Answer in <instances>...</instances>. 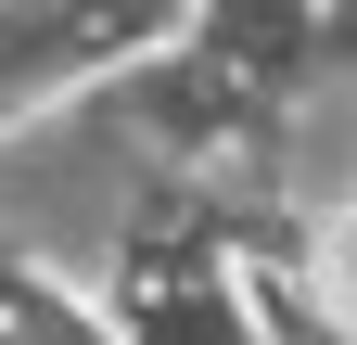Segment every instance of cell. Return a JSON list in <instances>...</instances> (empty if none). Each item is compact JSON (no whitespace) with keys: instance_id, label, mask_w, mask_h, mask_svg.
<instances>
[{"instance_id":"cell-4","label":"cell","mask_w":357,"mask_h":345,"mask_svg":"<svg viewBox=\"0 0 357 345\" xmlns=\"http://www.w3.org/2000/svg\"><path fill=\"white\" fill-rule=\"evenodd\" d=\"M0 345H115V320L77 281H52L38 256H0Z\"/></svg>"},{"instance_id":"cell-1","label":"cell","mask_w":357,"mask_h":345,"mask_svg":"<svg viewBox=\"0 0 357 345\" xmlns=\"http://www.w3.org/2000/svg\"><path fill=\"white\" fill-rule=\"evenodd\" d=\"M192 38V0H0V128L77 103L89 77L178 52Z\"/></svg>"},{"instance_id":"cell-2","label":"cell","mask_w":357,"mask_h":345,"mask_svg":"<svg viewBox=\"0 0 357 345\" xmlns=\"http://www.w3.org/2000/svg\"><path fill=\"white\" fill-rule=\"evenodd\" d=\"M102 320L115 345H255V294L217 243H128Z\"/></svg>"},{"instance_id":"cell-5","label":"cell","mask_w":357,"mask_h":345,"mask_svg":"<svg viewBox=\"0 0 357 345\" xmlns=\"http://www.w3.org/2000/svg\"><path fill=\"white\" fill-rule=\"evenodd\" d=\"M344 345H357V332H344Z\"/></svg>"},{"instance_id":"cell-3","label":"cell","mask_w":357,"mask_h":345,"mask_svg":"<svg viewBox=\"0 0 357 345\" xmlns=\"http://www.w3.org/2000/svg\"><path fill=\"white\" fill-rule=\"evenodd\" d=\"M294 38H306V0H192V38H178V52H204L217 77L268 90V77L294 64Z\"/></svg>"}]
</instances>
